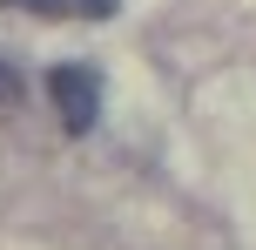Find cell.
<instances>
[{
	"label": "cell",
	"instance_id": "1",
	"mask_svg": "<svg viewBox=\"0 0 256 250\" xmlns=\"http://www.w3.org/2000/svg\"><path fill=\"white\" fill-rule=\"evenodd\" d=\"M48 95H54V108H61V129L68 135H88L94 129V115H102V75H94L88 61H61L48 75Z\"/></svg>",
	"mask_w": 256,
	"mask_h": 250
},
{
	"label": "cell",
	"instance_id": "3",
	"mask_svg": "<svg viewBox=\"0 0 256 250\" xmlns=\"http://www.w3.org/2000/svg\"><path fill=\"white\" fill-rule=\"evenodd\" d=\"M0 102H20V75H14L7 61H0Z\"/></svg>",
	"mask_w": 256,
	"mask_h": 250
},
{
	"label": "cell",
	"instance_id": "2",
	"mask_svg": "<svg viewBox=\"0 0 256 250\" xmlns=\"http://www.w3.org/2000/svg\"><path fill=\"white\" fill-rule=\"evenodd\" d=\"M0 7L40 14V21H108V14H115V0H0Z\"/></svg>",
	"mask_w": 256,
	"mask_h": 250
}]
</instances>
